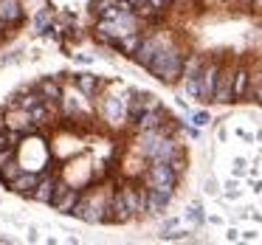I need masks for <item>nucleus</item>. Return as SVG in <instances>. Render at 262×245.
Here are the masks:
<instances>
[{
    "mask_svg": "<svg viewBox=\"0 0 262 245\" xmlns=\"http://www.w3.org/2000/svg\"><path fill=\"white\" fill-rule=\"evenodd\" d=\"M169 124H175V119L169 116V110H166L164 104H158V107H152V110H144L130 127L136 132H149V130H164V127H169Z\"/></svg>",
    "mask_w": 262,
    "mask_h": 245,
    "instance_id": "nucleus-3",
    "label": "nucleus"
},
{
    "mask_svg": "<svg viewBox=\"0 0 262 245\" xmlns=\"http://www.w3.org/2000/svg\"><path fill=\"white\" fill-rule=\"evenodd\" d=\"M51 26V9H40L34 14V31L37 34H46V29Z\"/></svg>",
    "mask_w": 262,
    "mask_h": 245,
    "instance_id": "nucleus-21",
    "label": "nucleus"
},
{
    "mask_svg": "<svg viewBox=\"0 0 262 245\" xmlns=\"http://www.w3.org/2000/svg\"><path fill=\"white\" fill-rule=\"evenodd\" d=\"M17 158V149L14 147H6V149H0V166H6L9 161H14Z\"/></svg>",
    "mask_w": 262,
    "mask_h": 245,
    "instance_id": "nucleus-25",
    "label": "nucleus"
},
{
    "mask_svg": "<svg viewBox=\"0 0 262 245\" xmlns=\"http://www.w3.org/2000/svg\"><path fill=\"white\" fill-rule=\"evenodd\" d=\"M178 226V220H166L164 222V228H161V231H169V228H175Z\"/></svg>",
    "mask_w": 262,
    "mask_h": 245,
    "instance_id": "nucleus-31",
    "label": "nucleus"
},
{
    "mask_svg": "<svg viewBox=\"0 0 262 245\" xmlns=\"http://www.w3.org/2000/svg\"><path fill=\"white\" fill-rule=\"evenodd\" d=\"M3 124L12 127V130H20L23 136H34V132H40V130L34 127V121H31L29 110H23L20 104H9L6 116H3Z\"/></svg>",
    "mask_w": 262,
    "mask_h": 245,
    "instance_id": "nucleus-7",
    "label": "nucleus"
},
{
    "mask_svg": "<svg viewBox=\"0 0 262 245\" xmlns=\"http://www.w3.org/2000/svg\"><path fill=\"white\" fill-rule=\"evenodd\" d=\"M130 93V91H127ZM102 119L107 121L110 127H121L127 121V96H116V93H107L102 99V107H99Z\"/></svg>",
    "mask_w": 262,
    "mask_h": 245,
    "instance_id": "nucleus-5",
    "label": "nucleus"
},
{
    "mask_svg": "<svg viewBox=\"0 0 262 245\" xmlns=\"http://www.w3.org/2000/svg\"><path fill=\"white\" fill-rule=\"evenodd\" d=\"M71 217H76V220H82V222H91V226H99V222H102V214L96 211V206L91 203V197H88L85 192H82V197L76 200V206L71 209Z\"/></svg>",
    "mask_w": 262,
    "mask_h": 245,
    "instance_id": "nucleus-13",
    "label": "nucleus"
},
{
    "mask_svg": "<svg viewBox=\"0 0 262 245\" xmlns=\"http://www.w3.org/2000/svg\"><path fill=\"white\" fill-rule=\"evenodd\" d=\"M211 102L234 104V68L231 65H220V74H217V85H214V96H211Z\"/></svg>",
    "mask_w": 262,
    "mask_h": 245,
    "instance_id": "nucleus-6",
    "label": "nucleus"
},
{
    "mask_svg": "<svg viewBox=\"0 0 262 245\" xmlns=\"http://www.w3.org/2000/svg\"><path fill=\"white\" fill-rule=\"evenodd\" d=\"M172 197H175V192H169V189H149L147 186V214H164L166 206L172 203Z\"/></svg>",
    "mask_w": 262,
    "mask_h": 245,
    "instance_id": "nucleus-11",
    "label": "nucleus"
},
{
    "mask_svg": "<svg viewBox=\"0 0 262 245\" xmlns=\"http://www.w3.org/2000/svg\"><path fill=\"white\" fill-rule=\"evenodd\" d=\"M183 59H186V51H183L181 46H175V42H166V46L152 57V62L147 65V71H149V76H155V79L164 82V85H178V79H181V74H183Z\"/></svg>",
    "mask_w": 262,
    "mask_h": 245,
    "instance_id": "nucleus-1",
    "label": "nucleus"
},
{
    "mask_svg": "<svg viewBox=\"0 0 262 245\" xmlns=\"http://www.w3.org/2000/svg\"><path fill=\"white\" fill-rule=\"evenodd\" d=\"M68 76H71V82H74V87L85 99H96L99 91H102V79H99L96 74H91V71H85V74H68Z\"/></svg>",
    "mask_w": 262,
    "mask_h": 245,
    "instance_id": "nucleus-9",
    "label": "nucleus"
},
{
    "mask_svg": "<svg viewBox=\"0 0 262 245\" xmlns=\"http://www.w3.org/2000/svg\"><path fill=\"white\" fill-rule=\"evenodd\" d=\"M166 3H169V6H172V3H175V0H166Z\"/></svg>",
    "mask_w": 262,
    "mask_h": 245,
    "instance_id": "nucleus-37",
    "label": "nucleus"
},
{
    "mask_svg": "<svg viewBox=\"0 0 262 245\" xmlns=\"http://www.w3.org/2000/svg\"><path fill=\"white\" fill-rule=\"evenodd\" d=\"M243 239H256V231H243Z\"/></svg>",
    "mask_w": 262,
    "mask_h": 245,
    "instance_id": "nucleus-33",
    "label": "nucleus"
},
{
    "mask_svg": "<svg viewBox=\"0 0 262 245\" xmlns=\"http://www.w3.org/2000/svg\"><path fill=\"white\" fill-rule=\"evenodd\" d=\"M226 237H228V239H231V242H234V239H239V231H234V228H231V231H228Z\"/></svg>",
    "mask_w": 262,
    "mask_h": 245,
    "instance_id": "nucleus-32",
    "label": "nucleus"
},
{
    "mask_svg": "<svg viewBox=\"0 0 262 245\" xmlns=\"http://www.w3.org/2000/svg\"><path fill=\"white\" fill-rule=\"evenodd\" d=\"M251 85H254V74L245 65L234 68V102H245L251 96Z\"/></svg>",
    "mask_w": 262,
    "mask_h": 245,
    "instance_id": "nucleus-10",
    "label": "nucleus"
},
{
    "mask_svg": "<svg viewBox=\"0 0 262 245\" xmlns=\"http://www.w3.org/2000/svg\"><path fill=\"white\" fill-rule=\"evenodd\" d=\"M54 186H57V177H54V175H40V183H37V186H34V192H31V200L51 206Z\"/></svg>",
    "mask_w": 262,
    "mask_h": 245,
    "instance_id": "nucleus-15",
    "label": "nucleus"
},
{
    "mask_svg": "<svg viewBox=\"0 0 262 245\" xmlns=\"http://www.w3.org/2000/svg\"><path fill=\"white\" fill-rule=\"evenodd\" d=\"M37 183H40V172L23 169V172H20V175L12 181V183H9L6 189H12L14 194H23V197H31V192H34Z\"/></svg>",
    "mask_w": 262,
    "mask_h": 245,
    "instance_id": "nucleus-14",
    "label": "nucleus"
},
{
    "mask_svg": "<svg viewBox=\"0 0 262 245\" xmlns=\"http://www.w3.org/2000/svg\"><path fill=\"white\" fill-rule=\"evenodd\" d=\"M234 172H237V175H243V172H245V161H234Z\"/></svg>",
    "mask_w": 262,
    "mask_h": 245,
    "instance_id": "nucleus-29",
    "label": "nucleus"
},
{
    "mask_svg": "<svg viewBox=\"0 0 262 245\" xmlns=\"http://www.w3.org/2000/svg\"><path fill=\"white\" fill-rule=\"evenodd\" d=\"M91 54H76V62H82V65H88V62H91Z\"/></svg>",
    "mask_w": 262,
    "mask_h": 245,
    "instance_id": "nucleus-28",
    "label": "nucleus"
},
{
    "mask_svg": "<svg viewBox=\"0 0 262 245\" xmlns=\"http://www.w3.org/2000/svg\"><path fill=\"white\" fill-rule=\"evenodd\" d=\"M206 192L214 194V192H217V183H214V181H206Z\"/></svg>",
    "mask_w": 262,
    "mask_h": 245,
    "instance_id": "nucleus-30",
    "label": "nucleus"
},
{
    "mask_svg": "<svg viewBox=\"0 0 262 245\" xmlns=\"http://www.w3.org/2000/svg\"><path fill=\"white\" fill-rule=\"evenodd\" d=\"M0 20L6 26H14L23 20V3L20 0H0Z\"/></svg>",
    "mask_w": 262,
    "mask_h": 245,
    "instance_id": "nucleus-17",
    "label": "nucleus"
},
{
    "mask_svg": "<svg viewBox=\"0 0 262 245\" xmlns=\"http://www.w3.org/2000/svg\"><path fill=\"white\" fill-rule=\"evenodd\" d=\"M161 239H192V234L189 231H161Z\"/></svg>",
    "mask_w": 262,
    "mask_h": 245,
    "instance_id": "nucleus-24",
    "label": "nucleus"
},
{
    "mask_svg": "<svg viewBox=\"0 0 262 245\" xmlns=\"http://www.w3.org/2000/svg\"><path fill=\"white\" fill-rule=\"evenodd\" d=\"M147 3L152 6V12H155V14H164V12H166V6H169L166 0H147Z\"/></svg>",
    "mask_w": 262,
    "mask_h": 245,
    "instance_id": "nucleus-27",
    "label": "nucleus"
},
{
    "mask_svg": "<svg viewBox=\"0 0 262 245\" xmlns=\"http://www.w3.org/2000/svg\"><path fill=\"white\" fill-rule=\"evenodd\" d=\"M37 91L42 93V99H54V102H59V99H62V79H59V76L40 79L37 82Z\"/></svg>",
    "mask_w": 262,
    "mask_h": 245,
    "instance_id": "nucleus-18",
    "label": "nucleus"
},
{
    "mask_svg": "<svg viewBox=\"0 0 262 245\" xmlns=\"http://www.w3.org/2000/svg\"><path fill=\"white\" fill-rule=\"evenodd\" d=\"M20 172H23V164H20L17 158H14V161H9L6 166H0V183H3V186H9V183H12L14 177L20 175Z\"/></svg>",
    "mask_w": 262,
    "mask_h": 245,
    "instance_id": "nucleus-20",
    "label": "nucleus"
},
{
    "mask_svg": "<svg viewBox=\"0 0 262 245\" xmlns=\"http://www.w3.org/2000/svg\"><path fill=\"white\" fill-rule=\"evenodd\" d=\"M189 121H192V127H206L211 121V116H209V110H198V113L189 116Z\"/></svg>",
    "mask_w": 262,
    "mask_h": 245,
    "instance_id": "nucleus-22",
    "label": "nucleus"
},
{
    "mask_svg": "<svg viewBox=\"0 0 262 245\" xmlns=\"http://www.w3.org/2000/svg\"><path fill=\"white\" fill-rule=\"evenodd\" d=\"M141 37H144V31H130V34L113 40L110 46H113L119 54H124V57H133V54H136V48L141 46Z\"/></svg>",
    "mask_w": 262,
    "mask_h": 245,
    "instance_id": "nucleus-16",
    "label": "nucleus"
},
{
    "mask_svg": "<svg viewBox=\"0 0 262 245\" xmlns=\"http://www.w3.org/2000/svg\"><path fill=\"white\" fill-rule=\"evenodd\" d=\"M186 217H189L192 222H203V206H200V203H192V209L186 211Z\"/></svg>",
    "mask_w": 262,
    "mask_h": 245,
    "instance_id": "nucleus-23",
    "label": "nucleus"
},
{
    "mask_svg": "<svg viewBox=\"0 0 262 245\" xmlns=\"http://www.w3.org/2000/svg\"><path fill=\"white\" fill-rule=\"evenodd\" d=\"M3 29H6V23H3V20H0V34H3Z\"/></svg>",
    "mask_w": 262,
    "mask_h": 245,
    "instance_id": "nucleus-36",
    "label": "nucleus"
},
{
    "mask_svg": "<svg viewBox=\"0 0 262 245\" xmlns=\"http://www.w3.org/2000/svg\"><path fill=\"white\" fill-rule=\"evenodd\" d=\"M217 74H220V62L206 59L203 71H200V102H211V96H214V85H217Z\"/></svg>",
    "mask_w": 262,
    "mask_h": 245,
    "instance_id": "nucleus-8",
    "label": "nucleus"
},
{
    "mask_svg": "<svg viewBox=\"0 0 262 245\" xmlns=\"http://www.w3.org/2000/svg\"><path fill=\"white\" fill-rule=\"evenodd\" d=\"M251 96H254V102L262 104V76L254 82V85H251Z\"/></svg>",
    "mask_w": 262,
    "mask_h": 245,
    "instance_id": "nucleus-26",
    "label": "nucleus"
},
{
    "mask_svg": "<svg viewBox=\"0 0 262 245\" xmlns=\"http://www.w3.org/2000/svg\"><path fill=\"white\" fill-rule=\"evenodd\" d=\"M133 220V211L127 209L124 197H121L119 189H113V197H110V211H107V222H113V226H124V222Z\"/></svg>",
    "mask_w": 262,
    "mask_h": 245,
    "instance_id": "nucleus-12",
    "label": "nucleus"
},
{
    "mask_svg": "<svg viewBox=\"0 0 262 245\" xmlns=\"http://www.w3.org/2000/svg\"><path fill=\"white\" fill-rule=\"evenodd\" d=\"M254 6H256V9H259V12H262V0H254Z\"/></svg>",
    "mask_w": 262,
    "mask_h": 245,
    "instance_id": "nucleus-35",
    "label": "nucleus"
},
{
    "mask_svg": "<svg viewBox=\"0 0 262 245\" xmlns=\"http://www.w3.org/2000/svg\"><path fill=\"white\" fill-rule=\"evenodd\" d=\"M166 42H169V40H166V37L161 34V31H152V34H144V37H141V46L136 48V54H133L130 59H133L136 65H141L144 71H147V65L152 62V57H155V54H158L161 48L166 46Z\"/></svg>",
    "mask_w": 262,
    "mask_h": 245,
    "instance_id": "nucleus-4",
    "label": "nucleus"
},
{
    "mask_svg": "<svg viewBox=\"0 0 262 245\" xmlns=\"http://www.w3.org/2000/svg\"><path fill=\"white\" fill-rule=\"evenodd\" d=\"M141 181H144V186H149V189H169V192H175L181 175H178L166 161H149L141 172Z\"/></svg>",
    "mask_w": 262,
    "mask_h": 245,
    "instance_id": "nucleus-2",
    "label": "nucleus"
},
{
    "mask_svg": "<svg viewBox=\"0 0 262 245\" xmlns=\"http://www.w3.org/2000/svg\"><path fill=\"white\" fill-rule=\"evenodd\" d=\"M203 65H206V57H203V54H186V59H183V74H181V79H192V76H200Z\"/></svg>",
    "mask_w": 262,
    "mask_h": 245,
    "instance_id": "nucleus-19",
    "label": "nucleus"
},
{
    "mask_svg": "<svg viewBox=\"0 0 262 245\" xmlns=\"http://www.w3.org/2000/svg\"><path fill=\"white\" fill-rule=\"evenodd\" d=\"M237 3H239V6H245V9H248V6H254V0H237Z\"/></svg>",
    "mask_w": 262,
    "mask_h": 245,
    "instance_id": "nucleus-34",
    "label": "nucleus"
},
{
    "mask_svg": "<svg viewBox=\"0 0 262 245\" xmlns=\"http://www.w3.org/2000/svg\"><path fill=\"white\" fill-rule=\"evenodd\" d=\"M175 3H181V0H175Z\"/></svg>",
    "mask_w": 262,
    "mask_h": 245,
    "instance_id": "nucleus-38",
    "label": "nucleus"
}]
</instances>
